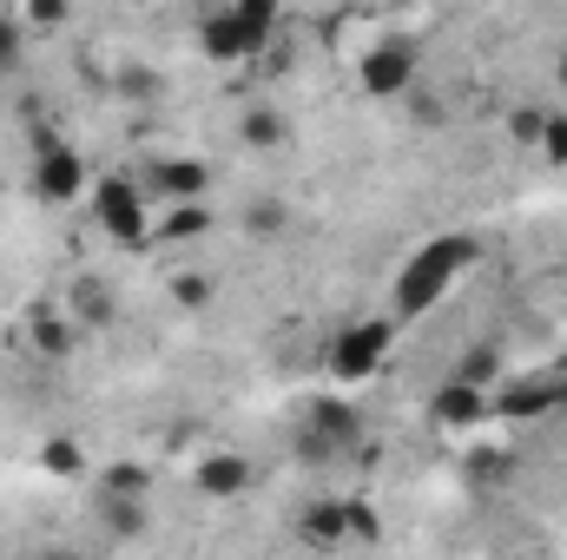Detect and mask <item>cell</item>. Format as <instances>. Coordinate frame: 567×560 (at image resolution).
I'll list each match as a JSON object with an SVG mask.
<instances>
[{"instance_id":"cell-1","label":"cell","mask_w":567,"mask_h":560,"mask_svg":"<svg viewBox=\"0 0 567 560\" xmlns=\"http://www.w3.org/2000/svg\"><path fill=\"white\" fill-rule=\"evenodd\" d=\"M475 258H482V245H475V238H462V231H449V238H429L423 251H416V258L396 271V283H390V323H410V317L435 310V303L449 297V283L462 278Z\"/></svg>"},{"instance_id":"cell-2","label":"cell","mask_w":567,"mask_h":560,"mask_svg":"<svg viewBox=\"0 0 567 560\" xmlns=\"http://www.w3.org/2000/svg\"><path fill=\"white\" fill-rule=\"evenodd\" d=\"M271 33H278V7L271 0H238V7L205 13L198 46H205V60H245V53H265Z\"/></svg>"},{"instance_id":"cell-3","label":"cell","mask_w":567,"mask_h":560,"mask_svg":"<svg viewBox=\"0 0 567 560\" xmlns=\"http://www.w3.org/2000/svg\"><path fill=\"white\" fill-rule=\"evenodd\" d=\"M390 343H396V323H390V317L343 323V330L330 336V376H337V383H370V376L390 363Z\"/></svg>"},{"instance_id":"cell-4","label":"cell","mask_w":567,"mask_h":560,"mask_svg":"<svg viewBox=\"0 0 567 560\" xmlns=\"http://www.w3.org/2000/svg\"><path fill=\"white\" fill-rule=\"evenodd\" d=\"M80 191H86V158H80V145L60 139V133H47V126H33V198L73 205Z\"/></svg>"},{"instance_id":"cell-5","label":"cell","mask_w":567,"mask_h":560,"mask_svg":"<svg viewBox=\"0 0 567 560\" xmlns=\"http://www.w3.org/2000/svg\"><path fill=\"white\" fill-rule=\"evenodd\" d=\"M567 409V376L561 370H548V376H515V383H502L495 396H488V416L502 422H542Z\"/></svg>"},{"instance_id":"cell-6","label":"cell","mask_w":567,"mask_h":560,"mask_svg":"<svg viewBox=\"0 0 567 560\" xmlns=\"http://www.w3.org/2000/svg\"><path fill=\"white\" fill-rule=\"evenodd\" d=\"M93 218H100L106 238H120V245H145V191L126 178V172H113V178L93 185Z\"/></svg>"},{"instance_id":"cell-7","label":"cell","mask_w":567,"mask_h":560,"mask_svg":"<svg viewBox=\"0 0 567 560\" xmlns=\"http://www.w3.org/2000/svg\"><path fill=\"white\" fill-rule=\"evenodd\" d=\"M357 80H363L370 100H403L410 80H416V46H410V40H377V46L363 53Z\"/></svg>"},{"instance_id":"cell-8","label":"cell","mask_w":567,"mask_h":560,"mask_svg":"<svg viewBox=\"0 0 567 560\" xmlns=\"http://www.w3.org/2000/svg\"><path fill=\"white\" fill-rule=\"evenodd\" d=\"M205 185H212V172L198 158H158L152 165V191L165 205H205Z\"/></svg>"},{"instance_id":"cell-9","label":"cell","mask_w":567,"mask_h":560,"mask_svg":"<svg viewBox=\"0 0 567 560\" xmlns=\"http://www.w3.org/2000/svg\"><path fill=\"white\" fill-rule=\"evenodd\" d=\"M27 336H33V350H40L47 363H66L80 330H73V317H66L60 303H33V310H27Z\"/></svg>"},{"instance_id":"cell-10","label":"cell","mask_w":567,"mask_h":560,"mask_svg":"<svg viewBox=\"0 0 567 560\" xmlns=\"http://www.w3.org/2000/svg\"><path fill=\"white\" fill-rule=\"evenodd\" d=\"M297 541H303V548H317V554H330V548H343V541H350V521H343V501H337V495H323V501H310V508L297 515Z\"/></svg>"},{"instance_id":"cell-11","label":"cell","mask_w":567,"mask_h":560,"mask_svg":"<svg viewBox=\"0 0 567 560\" xmlns=\"http://www.w3.org/2000/svg\"><path fill=\"white\" fill-rule=\"evenodd\" d=\"M192 481H198V495L225 501V495H245V488L258 481V468H251V455H205Z\"/></svg>"},{"instance_id":"cell-12","label":"cell","mask_w":567,"mask_h":560,"mask_svg":"<svg viewBox=\"0 0 567 560\" xmlns=\"http://www.w3.org/2000/svg\"><path fill=\"white\" fill-rule=\"evenodd\" d=\"M303 428H310L323 448H337V455L363 435V428H357V409H350V403H337V396H317V403L303 409Z\"/></svg>"},{"instance_id":"cell-13","label":"cell","mask_w":567,"mask_h":560,"mask_svg":"<svg viewBox=\"0 0 567 560\" xmlns=\"http://www.w3.org/2000/svg\"><path fill=\"white\" fill-rule=\"evenodd\" d=\"M429 416L442 422V428H468V422H488V396L449 376V383H442V390L429 396Z\"/></svg>"},{"instance_id":"cell-14","label":"cell","mask_w":567,"mask_h":560,"mask_svg":"<svg viewBox=\"0 0 567 560\" xmlns=\"http://www.w3.org/2000/svg\"><path fill=\"white\" fill-rule=\"evenodd\" d=\"M66 317H73V330H106L120 310H113V290L100 278H73V290H66Z\"/></svg>"},{"instance_id":"cell-15","label":"cell","mask_w":567,"mask_h":560,"mask_svg":"<svg viewBox=\"0 0 567 560\" xmlns=\"http://www.w3.org/2000/svg\"><path fill=\"white\" fill-rule=\"evenodd\" d=\"M245 145H258V152L290 145V120H284V106H245Z\"/></svg>"},{"instance_id":"cell-16","label":"cell","mask_w":567,"mask_h":560,"mask_svg":"<svg viewBox=\"0 0 567 560\" xmlns=\"http://www.w3.org/2000/svg\"><path fill=\"white\" fill-rule=\"evenodd\" d=\"M455 383H468V390H482V396H488V383H502V350H488V343L462 350V363H455Z\"/></svg>"},{"instance_id":"cell-17","label":"cell","mask_w":567,"mask_h":560,"mask_svg":"<svg viewBox=\"0 0 567 560\" xmlns=\"http://www.w3.org/2000/svg\"><path fill=\"white\" fill-rule=\"evenodd\" d=\"M40 468L60 475V481H80V475H86V448H80L73 435H53V442L40 448Z\"/></svg>"},{"instance_id":"cell-18","label":"cell","mask_w":567,"mask_h":560,"mask_svg":"<svg viewBox=\"0 0 567 560\" xmlns=\"http://www.w3.org/2000/svg\"><path fill=\"white\" fill-rule=\"evenodd\" d=\"M198 231H212V211H205V205H172V211L158 218V238H165V245H185V238H198Z\"/></svg>"},{"instance_id":"cell-19","label":"cell","mask_w":567,"mask_h":560,"mask_svg":"<svg viewBox=\"0 0 567 560\" xmlns=\"http://www.w3.org/2000/svg\"><path fill=\"white\" fill-rule=\"evenodd\" d=\"M100 515L120 541H140L145 535V501H120V495H100Z\"/></svg>"},{"instance_id":"cell-20","label":"cell","mask_w":567,"mask_h":560,"mask_svg":"<svg viewBox=\"0 0 567 560\" xmlns=\"http://www.w3.org/2000/svg\"><path fill=\"white\" fill-rule=\"evenodd\" d=\"M100 495H120V501H145V468L140 462H113L100 475Z\"/></svg>"},{"instance_id":"cell-21","label":"cell","mask_w":567,"mask_h":560,"mask_svg":"<svg viewBox=\"0 0 567 560\" xmlns=\"http://www.w3.org/2000/svg\"><path fill=\"white\" fill-rule=\"evenodd\" d=\"M120 100L152 106V100H158V73H152V66H140V60H126V66H120Z\"/></svg>"},{"instance_id":"cell-22","label":"cell","mask_w":567,"mask_h":560,"mask_svg":"<svg viewBox=\"0 0 567 560\" xmlns=\"http://www.w3.org/2000/svg\"><path fill=\"white\" fill-rule=\"evenodd\" d=\"M548 113H555V106H515V113H508V139H515V145H542Z\"/></svg>"},{"instance_id":"cell-23","label":"cell","mask_w":567,"mask_h":560,"mask_svg":"<svg viewBox=\"0 0 567 560\" xmlns=\"http://www.w3.org/2000/svg\"><path fill=\"white\" fill-rule=\"evenodd\" d=\"M20 60H27V27L0 20V73H20Z\"/></svg>"},{"instance_id":"cell-24","label":"cell","mask_w":567,"mask_h":560,"mask_svg":"<svg viewBox=\"0 0 567 560\" xmlns=\"http://www.w3.org/2000/svg\"><path fill=\"white\" fill-rule=\"evenodd\" d=\"M548 165H567V113H548V126H542V145H535Z\"/></svg>"},{"instance_id":"cell-25","label":"cell","mask_w":567,"mask_h":560,"mask_svg":"<svg viewBox=\"0 0 567 560\" xmlns=\"http://www.w3.org/2000/svg\"><path fill=\"white\" fill-rule=\"evenodd\" d=\"M343 521H350V541H383V528H377V508H370V501H343Z\"/></svg>"},{"instance_id":"cell-26","label":"cell","mask_w":567,"mask_h":560,"mask_svg":"<svg viewBox=\"0 0 567 560\" xmlns=\"http://www.w3.org/2000/svg\"><path fill=\"white\" fill-rule=\"evenodd\" d=\"M245 225H251V231H284V205H278V198H258Z\"/></svg>"},{"instance_id":"cell-27","label":"cell","mask_w":567,"mask_h":560,"mask_svg":"<svg viewBox=\"0 0 567 560\" xmlns=\"http://www.w3.org/2000/svg\"><path fill=\"white\" fill-rule=\"evenodd\" d=\"M172 297H178L185 310H198V303L212 297V283H205V278H172Z\"/></svg>"},{"instance_id":"cell-28","label":"cell","mask_w":567,"mask_h":560,"mask_svg":"<svg viewBox=\"0 0 567 560\" xmlns=\"http://www.w3.org/2000/svg\"><path fill=\"white\" fill-rule=\"evenodd\" d=\"M468 468H475L482 481H508V455H488V448H482V455H475Z\"/></svg>"},{"instance_id":"cell-29","label":"cell","mask_w":567,"mask_h":560,"mask_svg":"<svg viewBox=\"0 0 567 560\" xmlns=\"http://www.w3.org/2000/svg\"><path fill=\"white\" fill-rule=\"evenodd\" d=\"M27 20H33V27H60V20H66V7H27Z\"/></svg>"},{"instance_id":"cell-30","label":"cell","mask_w":567,"mask_h":560,"mask_svg":"<svg viewBox=\"0 0 567 560\" xmlns=\"http://www.w3.org/2000/svg\"><path fill=\"white\" fill-rule=\"evenodd\" d=\"M555 80H561V86H567V46H561V60H555Z\"/></svg>"},{"instance_id":"cell-31","label":"cell","mask_w":567,"mask_h":560,"mask_svg":"<svg viewBox=\"0 0 567 560\" xmlns=\"http://www.w3.org/2000/svg\"><path fill=\"white\" fill-rule=\"evenodd\" d=\"M561 376H567V356H561Z\"/></svg>"}]
</instances>
